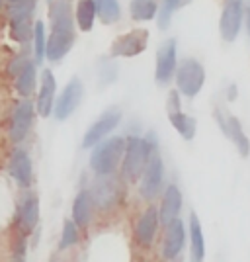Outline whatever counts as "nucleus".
<instances>
[{"label":"nucleus","mask_w":250,"mask_h":262,"mask_svg":"<svg viewBox=\"0 0 250 262\" xmlns=\"http://www.w3.org/2000/svg\"><path fill=\"white\" fill-rule=\"evenodd\" d=\"M51 262H57V260H51Z\"/></svg>","instance_id":"4c0bfd02"},{"label":"nucleus","mask_w":250,"mask_h":262,"mask_svg":"<svg viewBox=\"0 0 250 262\" xmlns=\"http://www.w3.org/2000/svg\"><path fill=\"white\" fill-rule=\"evenodd\" d=\"M149 30L145 28H135L125 33H120L109 47L111 57H121V59H131L137 55L145 53V49L149 47Z\"/></svg>","instance_id":"1a4fd4ad"},{"label":"nucleus","mask_w":250,"mask_h":262,"mask_svg":"<svg viewBox=\"0 0 250 262\" xmlns=\"http://www.w3.org/2000/svg\"><path fill=\"white\" fill-rule=\"evenodd\" d=\"M168 121H170V123H172V127L180 133V137H182V139H186V141H192V139L196 137V131H197L196 118H192V116L184 114L182 110L168 112Z\"/></svg>","instance_id":"393cba45"},{"label":"nucleus","mask_w":250,"mask_h":262,"mask_svg":"<svg viewBox=\"0 0 250 262\" xmlns=\"http://www.w3.org/2000/svg\"><path fill=\"white\" fill-rule=\"evenodd\" d=\"M158 14V0H129V16L135 22H152Z\"/></svg>","instance_id":"a878e982"},{"label":"nucleus","mask_w":250,"mask_h":262,"mask_svg":"<svg viewBox=\"0 0 250 262\" xmlns=\"http://www.w3.org/2000/svg\"><path fill=\"white\" fill-rule=\"evenodd\" d=\"M45 2H47V4H51V2H53V0H45Z\"/></svg>","instance_id":"e433bc0d"},{"label":"nucleus","mask_w":250,"mask_h":262,"mask_svg":"<svg viewBox=\"0 0 250 262\" xmlns=\"http://www.w3.org/2000/svg\"><path fill=\"white\" fill-rule=\"evenodd\" d=\"M237 98V86L233 84V86L229 88V100H235Z\"/></svg>","instance_id":"473e14b6"},{"label":"nucleus","mask_w":250,"mask_h":262,"mask_svg":"<svg viewBox=\"0 0 250 262\" xmlns=\"http://www.w3.org/2000/svg\"><path fill=\"white\" fill-rule=\"evenodd\" d=\"M14 88L20 98H32V94L37 88V63L32 59L26 61L22 71L14 77Z\"/></svg>","instance_id":"aec40b11"},{"label":"nucleus","mask_w":250,"mask_h":262,"mask_svg":"<svg viewBox=\"0 0 250 262\" xmlns=\"http://www.w3.org/2000/svg\"><path fill=\"white\" fill-rule=\"evenodd\" d=\"M55 100H57V78L51 69H43L39 77V90L35 96V112L39 118L53 116Z\"/></svg>","instance_id":"ddd939ff"},{"label":"nucleus","mask_w":250,"mask_h":262,"mask_svg":"<svg viewBox=\"0 0 250 262\" xmlns=\"http://www.w3.org/2000/svg\"><path fill=\"white\" fill-rule=\"evenodd\" d=\"M92 200H94V206L102 211H108L113 209L125 194V188L123 182L116 174H98V178L94 180L92 184Z\"/></svg>","instance_id":"39448f33"},{"label":"nucleus","mask_w":250,"mask_h":262,"mask_svg":"<svg viewBox=\"0 0 250 262\" xmlns=\"http://www.w3.org/2000/svg\"><path fill=\"white\" fill-rule=\"evenodd\" d=\"M6 6V0H0V8H4Z\"/></svg>","instance_id":"72a5a7b5"},{"label":"nucleus","mask_w":250,"mask_h":262,"mask_svg":"<svg viewBox=\"0 0 250 262\" xmlns=\"http://www.w3.org/2000/svg\"><path fill=\"white\" fill-rule=\"evenodd\" d=\"M244 10H246V0H223V10L219 18V33L223 41L227 43L237 41L244 24Z\"/></svg>","instance_id":"0eeeda50"},{"label":"nucleus","mask_w":250,"mask_h":262,"mask_svg":"<svg viewBox=\"0 0 250 262\" xmlns=\"http://www.w3.org/2000/svg\"><path fill=\"white\" fill-rule=\"evenodd\" d=\"M14 2H18V0H6V6H8V4H14Z\"/></svg>","instance_id":"f704fd0d"},{"label":"nucleus","mask_w":250,"mask_h":262,"mask_svg":"<svg viewBox=\"0 0 250 262\" xmlns=\"http://www.w3.org/2000/svg\"><path fill=\"white\" fill-rule=\"evenodd\" d=\"M188 237H190V260L203 262L206 260V237H203V229L196 213H190V219H188Z\"/></svg>","instance_id":"412c9836"},{"label":"nucleus","mask_w":250,"mask_h":262,"mask_svg":"<svg viewBox=\"0 0 250 262\" xmlns=\"http://www.w3.org/2000/svg\"><path fill=\"white\" fill-rule=\"evenodd\" d=\"M154 80L166 86L174 80L176 69H178V41L174 37L164 39L161 47L156 49V59H154Z\"/></svg>","instance_id":"6e6552de"},{"label":"nucleus","mask_w":250,"mask_h":262,"mask_svg":"<svg viewBox=\"0 0 250 262\" xmlns=\"http://www.w3.org/2000/svg\"><path fill=\"white\" fill-rule=\"evenodd\" d=\"M161 223H163L161 221V209L156 208V206H149L139 215L137 223H135V241H137V245L143 247V249L152 247Z\"/></svg>","instance_id":"4468645a"},{"label":"nucleus","mask_w":250,"mask_h":262,"mask_svg":"<svg viewBox=\"0 0 250 262\" xmlns=\"http://www.w3.org/2000/svg\"><path fill=\"white\" fill-rule=\"evenodd\" d=\"M186 245V225L182 219H172L166 223L163 239V256L166 260H174L180 252L184 251Z\"/></svg>","instance_id":"dca6fc26"},{"label":"nucleus","mask_w":250,"mask_h":262,"mask_svg":"<svg viewBox=\"0 0 250 262\" xmlns=\"http://www.w3.org/2000/svg\"><path fill=\"white\" fill-rule=\"evenodd\" d=\"M96 10H98V20L104 26H113L121 20V4L120 0H94Z\"/></svg>","instance_id":"c85d7f7f"},{"label":"nucleus","mask_w":250,"mask_h":262,"mask_svg":"<svg viewBox=\"0 0 250 262\" xmlns=\"http://www.w3.org/2000/svg\"><path fill=\"white\" fill-rule=\"evenodd\" d=\"M98 20V10L94 0H76L75 2V22L76 28L82 33L94 30V24Z\"/></svg>","instance_id":"4be33fe9"},{"label":"nucleus","mask_w":250,"mask_h":262,"mask_svg":"<svg viewBox=\"0 0 250 262\" xmlns=\"http://www.w3.org/2000/svg\"><path fill=\"white\" fill-rule=\"evenodd\" d=\"M16 262H26V258H20V260H16Z\"/></svg>","instance_id":"c9c22d12"},{"label":"nucleus","mask_w":250,"mask_h":262,"mask_svg":"<svg viewBox=\"0 0 250 262\" xmlns=\"http://www.w3.org/2000/svg\"><path fill=\"white\" fill-rule=\"evenodd\" d=\"M78 225H76L73 219H65L63 223V231H61V241H59V249L61 251H69L73 249L75 245H78L80 235H78Z\"/></svg>","instance_id":"c756f323"},{"label":"nucleus","mask_w":250,"mask_h":262,"mask_svg":"<svg viewBox=\"0 0 250 262\" xmlns=\"http://www.w3.org/2000/svg\"><path fill=\"white\" fill-rule=\"evenodd\" d=\"M244 24H246V32L250 35V4H246V10H244Z\"/></svg>","instance_id":"2f4dec72"},{"label":"nucleus","mask_w":250,"mask_h":262,"mask_svg":"<svg viewBox=\"0 0 250 262\" xmlns=\"http://www.w3.org/2000/svg\"><path fill=\"white\" fill-rule=\"evenodd\" d=\"M154 149H158V143L154 141V135L149 133L147 137L141 135H129L127 145H125V153L121 161V176L127 182H137L143 176L147 163L151 159Z\"/></svg>","instance_id":"f03ea898"},{"label":"nucleus","mask_w":250,"mask_h":262,"mask_svg":"<svg viewBox=\"0 0 250 262\" xmlns=\"http://www.w3.org/2000/svg\"><path fill=\"white\" fill-rule=\"evenodd\" d=\"M39 221V198L33 192H26L18 206V225L22 233H32Z\"/></svg>","instance_id":"f3484780"},{"label":"nucleus","mask_w":250,"mask_h":262,"mask_svg":"<svg viewBox=\"0 0 250 262\" xmlns=\"http://www.w3.org/2000/svg\"><path fill=\"white\" fill-rule=\"evenodd\" d=\"M102 78L106 80V82H111L113 78H116V75H118V67L113 65V61H109V63H104L102 65Z\"/></svg>","instance_id":"7c9ffc66"},{"label":"nucleus","mask_w":250,"mask_h":262,"mask_svg":"<svg viewBox=\"0 0 250 262\" xmlns=\"http://www.w3.org/2000/svg\"><path fill=\"white\" fill-rule=\"evenodd\" d=\"M123 120V114L120 108H108L98 120L94 121L86 129L84 137H82V147L84 149H92L94 145H98L100 141H104L106 137L111 135V131L118 129V125Z\"/></svg>","instance_id":"9b49d317"},{"label":"nucleus","mask_w":250,"mask_h":262,"mask_svg":"<svg viewBox=\"0 0 250 262\" xmlns=\"http://www.w3.org/2000/svg\"><path fill=\"white\" fill-rule=\"evenodd\" d=\"M82 96H84V84L78 77L71 78L65 84V88L61 90V94L55 100V108H53V116L57 121H65L69 120L73 114H75L80 102H82Z\"/></svg>","instance_id":"9d476101"},{"label":"nucleus","mask_w":250,"mask_h":262,"mask_svg":"<svg viewBox=\"0 0 250 262\" xmlns=\"http://www.w3.org/2000/svg\"><path fill=\"white\" fill-rule=\"evenodd\" d=\"M225 137H229L233 145L237 147V151L242 159H246L250 155V139L246 137V133L242 129V123H240L239 118L235 116H229L227 120V131H225Z\"/></svg>","instance_id":"b1692460"},{"label":"nucleus","mask_w":250,"mask_h":262,"mask_svg":"<svg viewBox=\"0 0 250 262\" xmlns=\"http://www.w3.org/2000/svg\"><path fill=\"white\" fill-rule=\"evenodd\" d=\"M192 0H158V14H156V26L158 30L166 32L172 24V16Z\"/></svg>","instance_id":"bb28decb"},{"label":"nucleus","mask_w":250,"mask_h":262,"mask_svg":"<svg viewBox=\"0 0 250 262\" xmlns=\"http://www.w3.org/2000/svg\"><path fill=\"white\" fill-rule=\"evenodd\" d=\"M45 51H47V30L43 20L33 22V35H32V57L37 63V67L43 65Z\"/></svg>","instance_id":"cd10ccee"},{"label":"nucleus","mask_w":250,"mask_h":262,"mask_svg":"<svg viewBox=\"0 0 250 262\" xmlns=\"http://www.w3.org/2000/svg\"><path fill=\"white\" fill-rule=\"evenodd\" d=\"M127 137L121 135H109L104 141L92 147L90 153V168L96 174H113L121 166L123 153H125Z\"/></svg>","instance_id":"7ed1b4c3"},{"label":"nucleus","mask_w":250,"mask_h":262,"mask_svg":"<svg viewBox=\"0 0 250 262\" xmlns=\"http://www.w3.org/2000/svg\"><path fill=\"white\" fill-rule=\"evenodd\" d=\"M33 16H10L8 18V28H10V35L16 43L22 47L32 45L33 35Z\"/></svg>","instance_id":"5701e85b"},{"label":"nucleus","mask_w":250,"mask_h":262,"mask_svg":"<svg viewBox=\"0 0 250 262\" xmlns=\"http://www.w3.org/2000/svg\"><path fill=\"white\" fill-rule=\"evenodd\" d=\"M176 90L184 98H196L206 84V67L196 57H186L178 61V69L174 75Z\"/></svg>","instance_id":"20e7f679"},{"label":"nucleus","mask_w":250,"mask_h":262,"mask_svg":"<svg viewBox=\"0 0 250 262\" xmlns=\"http://www.w3.org/2000/svg\"><path fill=\"white\" fill-rule=\"evenodd\" d=\"M163 182H164V163L161 153H158V149H154L151 159H149V163H147V168H145V172L141 176L139 192H141L143 200H147V202L156 200V196L163 190Z\"/></svg>","instance_id":"f8f14e48"},{"label":"nucleus","mask_w":250,"mask_h":262,"mask_svg":"<svg viewBox=\"0 0 250 262\" xmlns=\"http://www.w3.org/2000/svg\"><path fill=\"white\" fill-rule=\"evenodd\" d=\"M76 41L75 6L71 0H53L49 4V33L45 59L49 63L63 61Z\"/></svg>","instance_id":"f257e3e1"},{"label":"nucleus","mask_w":250,"mask_h":262,"mask_svg":"<svg viewBox=\"0 0 250 262\" xmlns=\"http://www.w3.org/2000/svg\"><path fill=\"white\" fill-rule=\"evenodd\" d=\"M182 192L176 184H168L163 192V202H161V221L164 225L170 223L172 219H178L180 211H182Z\"/></svg>","instance_id":"6ab92c4d"},{"label":"nucleus","mask_w":250,"mask_h":262,"mask_svg":"<svg viewBox=\"0 0 250 262\" xmlns=\"http://www.w3.org/2000/svg\"><path fill=\"white\" fill-rule=\"evenodd\" d=\"M35 116H37L35 102H32L30 98H22L16 102V106L12 108L10 125H8V137H10L12 143L20 145L28 139V135L33 127Z\"/></svg>","instance_id":"423d86ee"},{"label":"nucleus","mask_w":250,"mask_h":262,"mask_svg":"<svg viewBox=\"0 0 250 262\" xmlns=\"http://www.w3.org/2000/svg\"><path fill=\"white\" fill-rule=\"evenodd\" d=\"M94 200H92V194L90 190H80L76 194L75 202H73V209H71V215H73V221L80 229H86L88 225L92 223V217H94Z\"/></svg>","instance_id":"a211bd4d"},{"label":"nucleus","mask_w":250,"mask_h":262,"mask_svg":"<svg viewBox=\"0 0 250 262\" xmlns=\"http://www.w3.org/2000/svg\"><path fill=\"white\" fill-rule=\"evenodd\" d=\"M8 172L20 188H30L33 182V163L30 153L24 147H16L8 161Z\"/></svg>","instance_id":"2eb2a0df"}]
</instances>
